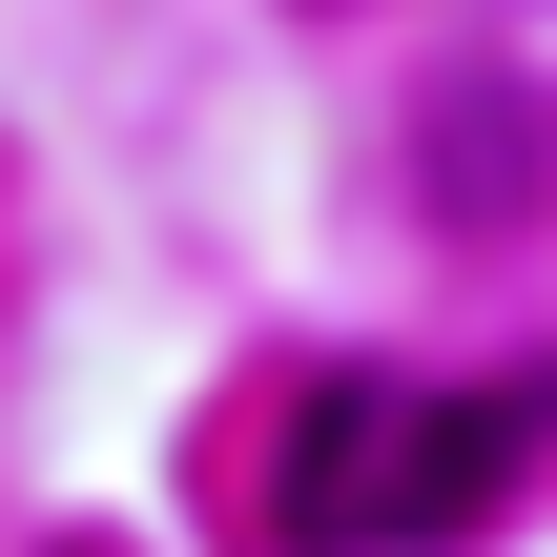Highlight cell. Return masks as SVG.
Here are the masks:
<instances>
[{
  "label": "cell",
  "mask_w": 557,
  "mask_h": 557,
  "mask_svg": "<svg viewBox=\"0 0 557 557\" xmlns=\"http://www.w3.org/2000/svg\"><path fill=\"white\" fill-rule=\"evenodd\" d=\"M537 455V393H413V372H310L269 413V537L289 557H413L475 537Z\"/></svg>",
  "instance_id": "cell-1"
}]
</instances>
